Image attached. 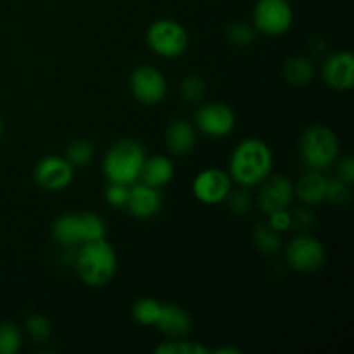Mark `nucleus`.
Instances as JSON below:
<instances>
[{
	"instance_id": "nucleus-1",
	"label": "nucleus",
	"mask_w": 354,
	"mask_h": 354,
	"mask_svg": "<svg viewBox=\"0 0 354 354\" xmlns=\"http://www.w3.org/2000/svg\"><path fill=\"white\" fill-rule=\"evenodd\" d=\"M273 169L272 147L256 137L244 138L235 145L228 161V175L237 185L258 187Z\"/></svg>"
},
{
	"instance_id": "nucleus-2",
	"label": "nucleus",
	"mask_w": 354,
	"mask_h": 354,
	"mask_svg": "<svg viewBox=\"0 0 354 354\" xmlns=\"http://www.w3.org/2000/svg\"><path fill=\"white\" fill-rule=\"evenodd\" d=\"M75 268L85 286L99 289L107 286L116 275L118 254L106 237L85 242L76 251Z\"/></svg>"
},
{
	"instance_id": "nucleus-3",
	"label": "nucleus",
	"mask_w": 354,
	"mask_h": 354,
	"mask_svg": "<svg viewBox=\"0 0 354 354\" xmlns=\"http://www.w3.org/2000/svg\"><path fill=\"white\" fill-rule=\"evenodd\" d=\"M145 158L147 154L140 142L131 138L114 142L102 159L104 176L109 182L133 185L135 182H138Z\"/></svg>"
},
{
	"instance_id": "nucleus-4",
	"label": "nucleus",
	"mask_w": 354,
	"mask_h": 354,
	"mask_svg": "<svg viewBox=\"0 0 354 354\" xmlns=\"http://www.w3.org/2000/svg\"><path fill=\"white\" fill-rule=\"evenodd\" d=\"M106 223L97 213H64L55 218L52 237L64 248H75L85 242L106 237Z\"/></svg>"
},
{
	"instance_id": "nucleus-5",
	"label": "nucleus",
	"mask_w": 354,
	"mask_h": 354,
	"mask_svg": "<svg viewBox=\"0 0 354 354\" xmlns=\"http://www.w3.org/2000/svg\"><path fill=\"white\" fill-rule=\"evenodd\" d=\"M341 144L332 128L313 124L306 128L299 140V156L308 169H320L334 165L339 159Z\"/></svg>"
},
{
	"instance_id": "nucleus-6",
	"label": "nucleus",
	"mask_w": 354,
	"mask_h": 354,
	"mask_svg": "<svg viewBox=\"0 0 354 354\" xmlns=\"http://www.w3.org/2000/svg\"><path fill=\"white\" fill-rule=\"evenodd\" d=\"M145 41L152 54L162 59H176L185 54L189 47V33L175 19H156L145 33Z\"/></svg>"
},
{
	"instance_id": "nucleus-7",
	"label": "nucleus",
	"mask_w": 354,
	"mask_h": 354,
	"mask_svg": "<svg viewBox=\"0 0 354 354\" xmlns=\"http://www.w3.org/2000/svg\"><path fill=\"white\" fill-rule=\"evenodd\" d=\"M294 10L289 0H256L252 26L266 37H282L292 28Z\"/></svg>"
},
{
	"instance_id": "nucleus-8",
	"label": "nucleus",
	"mask_w": 354,
	"mask_h": 354,
	"mask_svg": "<svg viewBox=\"0 0 354 354\" xmlns=\"http://www.w3.org/2000/svg\"><path fill=\"white\" fill-rule=\"evenodd\" d=\"M286 259L292 270L299 273H317L327 259L324 244L313 235L301 232L286 248Z\"/></svg>"
},
{
	"instance_id": "nucleus-9",
	"label": "nucleus",
	"mask_w": 354,
	"mask_h": 354,
	"mask_svg": "<svg viewBox=\"0 0 354 354\" xmlns=\"http://www.w3.org/2000/svg\"><path fill=\"white\" fill-rule=\"evenodd\" d=\"M237 118L234 109L225 102L201 104L194 116L197 131L209 138H225L234 131Z\"/></svg>"
},
{
	"instance_id": "nucleus-10",
	"label": "nucleus",
	"mask_w": 354,
	"mask_h": 354,
	"mask_svg": "<svg viewBox=\"0 0 354 354\" xmlns=\"http://www.w3.org/2000/svg\"><path fill=\"white\" fill-rule=\"evenodd\" d=\"M130 92L144 106H156L168 93L166 76L152 66H140L130 75Z\"/></svg>"
},
{
	"instance_id": "nucleus-11",
	"label": "nucleus",
	"mask_w": 354,
	"mask_h": 354,
	"mask_svg": "<svg viewBox=\"0 0 354 354\" xmlns=\"http://www.w3.org/2000/svg\"><path fill=\"white\" fill-rule=\"evenodd\" d=\"M234 182L228 171L220 168H206L196 175L192 182V194L199 203L206 206H216L225 203Z\"/></svg>"
},
{
	"instance_id": "nucleus-12",
	"label": "nucleus",
	"mask_w": 354,
	"mask_h": 354,
	"mask_svg": "<svg viewBox=\"0 0 354 354\" xmlns=\"http://www.w3.org/2000/svg\"><path fill=\"white\" fill-rule=\"evenodd\" d=\"M75 166L62 156H45L35 166V182L47 192H61L73 183Z\"/></svg>"
},
{
	"instance_id": "nucleus-13",
	"label": "nucleus",
	"mask_w": 354,
	"mask_h": 354,
	"mask_svg": "<svg viewBox=\"0 0 354 354\" xmlns=\"http://www.w3.org/2000/svg\"><path fill=\"white\" fill-rule=\"evenodd\" d=\"M294 201V183L283 175H273L270 173L261 183H259L258 197L256 203L263 214H270L277 209L289 207Z\"/></svg>"
},
{
	"instance_id": "nucleus-14",
	"label": "nucleus",
	"mask_w": 354,
	"mask_h": 354,
	"mask_svg": "<svg viewBox=\"0 0 354 354\" xmlns=\"http://www.w3.org/2000/svg\"><path fill=\"white\" fill-rule=\"evenodd\" d=\"M322 78L332 90H351L354 85V55L349 50H339L328 55L322 64Z\"/></svg>"
},
{
	"instance_id": "nucleus-15",
	"label": "nucleus",
	"mask_w": 354,
	"mask_h": 354,
	"mask_svg": "<svg viewBox=\"0 0 354 354\" xmlns=\"http://www.w3.org/2000/svg\"><path fill=\"white\" fill-rule=\"evenodd\" d=\"M162 207V196L159 189L145 185L142 182H135L130 185V194L124 209L137 220H149L156 216Z\"/></svg>"
},
{
	"instance_id": "nucleus-16",
	"label": "nucleus",
	"mask_w": 354,
	"mask_h": 354,
	"mask_svg": "<svg viewBox=\"0 0 354 354\" xmlns=\"http://www.w3.org/2000/svg\"><path fill=\"white\" fill-rule=\"evenodd\" d=\"M165 142L169 154L185 156L192 152L197 142V130L185 118H175L165 130Z\"/></svg>"
},
{
	"instance_id": "nucleus-17",
	"label": "nucleus",
	"mask_w": 354,
	"mask_h": 354,
	"mask_svg": "<svg viewBox=\"0 0 354 354\" xmlns=\"http://www.w3.org/2000/svg\"><path fill=\"white\" fill-rule=\"evenodd\" d=\"M154 327L169 339L185 337L192 330V317L178 304H162Z\"/></svg>"
},
{
	"instance_id": "nucleus-18",
	"label": "nucleus",
	"mask_w": 354,
	"mask_h": 354,
	"mask_svg": "<svg viewBox=\"0 0 354 354\" xmlns=\"http://www.w3.org/2000/svg\"><path fill=\"white\" fill-rule=\"evenodd\" d=\"M328 178L320 169H308L301 178L294 183V197L301 201L304 206H317L325 203L327 196Z\"/></svg>"
},
{
	"instance_id": "nucleus-19",
	"label": "nucleus",
	"mask_w": 354,
	"mask_h": 354,
	"mask_svg": "<svg viewBox=\"0 0 354 354\" xmlns=\"http://www.w3.org/2000/svg\"><path fill=\"white\" fill-rule=\"evenodd\" d=\"M173 178H175V162L168 156L156 154L151 158H145L138 182L154 187V189H162Z\"/></svg>"
},
{
	"instance_id": "nucleus-20",
	"label": "nucleus",
	"mask_w": 354,
	"mask_h": 354,
	"mask_svg": "<svg viewBox=\"0 0 354 354\" xmlns=\"http://www.w3.org/2000/svg\"><path fill=\"white\" fill-rule=\"evenodd\" d=\"M315 76V64L306 55H294L283 64V78L290 85L303 86L313 80Z\"/></svg>"
},
{
	"instance_id": "nucleus-21",
	"label": "nucleus",
	"mask_w": 354,
	"mask_h": 354,
	"mask_svg": "<svg viewBox=\"0 0 354 354\" xmlns=\"http://www.w3.org/2000/svg\"><path fill=\"white\" fill-rule=\"evenodd\" d=\"M252 244L263 254L273 256L282 249V239L279 232L273 230L268 223L256 225L252 230Z\"/></svg>"
},
{
	"instance_id": "nucleus-22",
	"label": "nucleus",
	"mask_w": 354,
	"mask_h": 354,
	"mask_svg": "<svg viewBox=\"0 0 354 354\" xmlns=\"http://www.w3.org/2000/svg\"><path fill=\"white\" fill-rule=\"evenodd\" d=\"M162 303H159L154 297H140L133 303L131 306V317L135 318V322L140 325H147V327H154L156 322H158L159 313H161Z\"/></svg>"
},
{
	"instance_id": "nucleus-23",
	"label": "nucleus",
	"mask_w": 354,
	"mask_h": 354,
	"mask_svg": "<svg viewBox=\"0 0 354 354\" xmlns=\"http://www.w3.org/2000/svg\"><path fill=\"white\" fill-rule=\"evenodd\" d=\"M156 354H209L211 349L197 341H185L183 337L165 341L154 348Z\"/></svg>"
},
{
	"instance_id": "nucleus-24",
	"label": "nucleus",
	"mask_w": 354,
	"mask_h": 354,
	"mask_svg": "<svg viewBox=\"0 0 354 354\" xmlns=\"http://www.w3.org/2000/svg\"><path fill=\"white\" fill-rule=\"evenodd\" d=\"M66 159L71 162L75 168H85L93 159V145L92 142L85 138H76L66 149Z\"/></svg>"
},
{
	"instance_id": "nucleus-25",
	"label": "nucleus",
	"mask_w": 354,
	"mask_h": 354,
	"mask_svg": "<svg viewBox=\"0 0 354 354\" xmlns=\"http://www.w3.org/2000/svg\"><path fill=\"white\" fill-rule=\"evenodd\" d=\"M23 346V332L16 324H0V354H17Z\"/></svg>"
},
{
	"instance_id": "nucleus-26",
	"label": "nucleus",
	"mask_w": 354,
	"mask_h": 354,
	"mask_svg": "<svg viewBox=\"0 0 354 354\" xmlns=\"http://www.w3.org/2000/svg\"><path fill=\"white\" fill-rule=\"evenodd\" d=\"M206 82L199 75H187L180 85V95L189 104H201L206 95Z\"/></svg>"
},
{
	"instance_id": "nucleus-27",
	"label": "nucleus",
	"mask_w": 354,
	"mask_h": 354,
	"mask_svg": "<svg viewBox=\"0 0 354 354\" xmlns=\"http://www.w3.org/2000/svg\"><path fill=\"white\" fill-rule=\"evenodd\" d=\"M225 203H227L230 213H234L235 216H244V214H248L249 211L252 209L254 199H252L251 192H249L245 187L239 185V189H234V187H232L230 194H228V197L225 199Z\"/></svg>"
},
{
	"instance_id": "nucleus-28",
	"label": "nucleus",
	"mask_w": 354,
	"mask_h": 354,
	"mask_svg": "<svg viewBox=\"0 0 354 354\" xmlns=\"http://www.w3.org/2000/svg\"><path fill=\"white\" fill-rule=\"evenodd\" d=\"M24 330L35 342H45L52 335V325L44 315H30L24 322Z\"/></svg>"
},
{
	"instance_id": "nucleus-29",
	"label": "nucleus",
	"mask_w": 354,
	"mask_h": 354,
	"mask_svg": "<svg viewBox=\"0 0 354 354\" xmlns=\"http://www.w3.org/2000/svg\"><path fill=\"white\" fill-rule=\"evenodd\" d=\"M227 38L234 45L248 47L256 40V30L252 24L244 23V21H235L227 28Z\"/></svg>"
},
{
	"instance_id": "nucleus-30",
	"label": "nucleus",
	"mask_w": 354,
	"mask_h": 354,
	"mask_svg": "<svg viewBox=\"0 0 354 354\" xmlns=\"http://www.w3.org/2000/svg\"><path fill=\"white\" fill-rule=\"evenodd\" d=\"M353 199V189L349 183L342 182V180H330L328 178L327 196L325 201L330 203L332 206H348Z\"/></svg>"
},
{
	"instance_id": "nucleus-31",
	"label": "nucleus",
	"mask_w": 354,
	"mask_h": 354,
	"mask_svg": "<svg viewBox=\"0 0 354 354\" xmlns=\"http://www.w3.org/2000/svg\"><path fill=\"white\" fill-rule=\"evenodd\" d=\"M128 194H130V185H123V183H114L109 182L104 197H106L107 204L118 209H124L128 201Z\"/></svg>"
},
{
	"instance_id": "nucleus-32",
	"label": "nucleus",
	"mask_w": 354,
	"mask_h": 354,
	"mask_svg": "<svg viewBox=\"0 0 354 354\" xmlns=\"http://www.w3.org/2000/svg\"><path fill=\"white\" fill-rule=\"evenodd\" d=\"M266 216H268V221H266V223H268L273 230L279 232V234L292 230V216H290V211L287 209V207L273 211V213L266 214Z\"/></svg>"
},
{
	"instance_id": "nucleus-33",
	"label": "nucleus",
	"mask_w": 354,
	"mask_h": 354,
	"mask_svg": "<svg viewBox=\"0 0 354 354\" xmlns=\"http://www.w3.org/2000/svg\"><path fill=\"white\" fill-rule=\"evenodd\" d=\"M290 216H292V228L297 232H308L313 227L315 221H317L315 213L310 209V206L299 207L294 213H290Z\"/></svg>"
},
{
	"instance_id": "nucleus-34",
	"label": "nucleus",
	"mask_w": 354,
	"mask_h": 354,
	"mask_svg": "<svg viewBox=\"0 0 354 354\" xmlns=\"http://www.w3.org/2000/svg\"><path fill=\"white\" fill-rule=\"evenodd\" d=\"M337 175L339 180L353 185L354 182V159L353 156H344L337 165Z\"/></svg>"
},
{
	"instance_id": "nucleus-35",
	"label": "nucleus",
	"mask_w": 354,
	"mask_h": 354,
	"mask_svg": "<svg viewBox=\"0 0 354 354\" xmlns=\"http://www.w3.org/2000/svg\"><path fill=\"white\" fill-rule=\"evenodd\" d=\"M211 353H214V354H242V349L232 348V346H225V348H218Z\"/></svg>"
},
{
	"instance_id": "nucleus-36",
	"label": "nucleus",
	"mask_w": 354,
	"mask_h": 354,
	"mask_svg": "<svg viewBox=\"0 0 354 354\" xmlns=\"http://www.w3.org/2000/svg\"><path fill=\"white\" fill-rule=\"evenodd\" d=\"M2 135H3V121L0 118V140H2Z\"/></svg>"
}]
</instances>
